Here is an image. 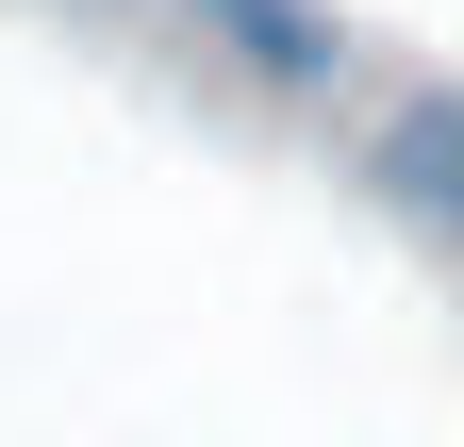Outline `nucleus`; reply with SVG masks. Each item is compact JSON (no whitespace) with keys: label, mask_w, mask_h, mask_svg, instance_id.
<instances>
[{"label":"nucleus","mask_w":464,"mask_h":447,"mask_svg":"<svg viewBox=\"0 0 464 447\" xmlns=\"http://www.w3.org/2000/svg\"><path fill=\"white\" fill-rule=\"evenodd\" d=\"M183 17H199L249 83H282V100H315V83L348 67V17H332V0H183Z\"/></svg>","instance_id":"nucleus-2"},{"label":"nucleus","mask_w":464,"mask_h":447,"mask_svg":"<svg viewBox=\"0 0 464 447\" xmlns=\"http://www.w3.org/2000/svg\"><path fill=\"white\" fill-rule=\"evenodd\" d=\"M365 183H382V215H415V233L464 265V100H398L382 149H365Z\"/></svg>","instance_id":"nucleus-1"}]
</instances>
